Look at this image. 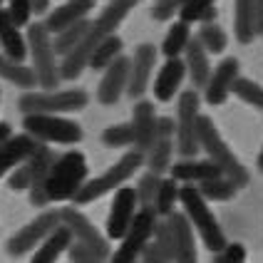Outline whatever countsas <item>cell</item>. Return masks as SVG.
Returning <instances> with one entry per match:
<instances>
[{"label":"cell","instance_id":"47","mask_svg":"<svg viewBox=\"0 0 263 263\" xmlns=\"http://www.w3.org/2000/svg\"><path fill=\"white\" fill-rule=\"evenodd\" d=\"M176 122L172 117H157V137L161 139H174Z\"/></svg>","mask_w":263,"mask_h":263},{"label":"cell","instance_id":"2","mask_svg":"<svg viewBox=\"0 0 263 263\" xmlns=\"http://www.w3.org/2000/svg\"><path fill=\"white\" fill-rule=\"evenodd\" d=\"M144 166V152H139V149H129V152H124L122 154V159L115 161L102 176H97V179H85V184L77 189V194L72 196L74 206H85V204H92V201H97V199H102L104 194H109V191L119 189L122 184H127L132 176L137 174L139 169Z\"/></svg>","mask_w":263,"mask_h":263},{"label":"cell","instance_id":"7","mask_svg":"<svg viewBox=\"0 0 263 263\" xmlns=\"http://www.w3.org/2000/svg\"><path fill=\"white\" fill-rule=\"evenodd\" d=\"M28 55L32 58V70L37 74V85L45 89H55L60 80V65L55 60L52 35L47 32L43 23H35L28 28Z\"/></svg>","mask_w":263,"mask_h":263},{"label":"cell","instance_id":"45","mask_svg":"<svg viewBox=\"0 0 263 263\" xmlns=\"http://www.w3.org/2000/svg\"><path fill=\"white\" fill-rule=\"evenodd\" d=\"M214 258L219 263H241L246 261V249L241 243H226L221 251L214 253Z\"/></svg>","mask_w":263,"mask_h":263},{"label":"cell","instance_id":"40","mask_svg":"<svg viewBox=\"0 0 263 263\" xmlns=\"http://www.w3.org/2000/svg\"><path fill=\"white\" fill-rule=\"evenodd\" d=\"M102 144L109 149H127L134 146V132L132 124H112L102 132Z\"/></svg>","mask_w":263,"mask_h":263},{"label":"cell","instance_id":"25","mask_svg":"<svg viewBox=\"0 0 263 263\" xmlns=\"http://www.w3.org/2000/svg\"><path fill=\"white\" fill-rule=\"evenodd\" d=\"M0 47L8 58L17 60V62L28 58V40L20 35V30L13 23L8 8H0Z\"/></svg>","mask_w":263,"mask_h":263},{"label":"cell","instance_id":"18","mask_svg":"<svg viewBox=\"0 0 263 263\" xmlns=\"http://www.w3.org/2000/svg\"><path fill=\"white\" fill-rule=\"evenodd\" d=\"M132 132H134V149L146 152L157 139V115L154 104L146 100H137L132 109Z\"/></svg>","mask_w":263,"mask_h":263},{"label":"cell","instance_id":"11","mask_svg":"<svg viewBox=\"0 0 263 263\" xmlns=\"http://www.w3.org/2000/svg\"><path fill=\"white\" fill-rule=\"evenodd\" d=\"M58 223H60V209H55V211H43L37 219H32L30 223H25L17 234L8 238V246H5L8 256H13V258L28 256L30 251H35L43 243V238L50 234Z\"/></svg>","mask_w":263,"mask_h":263},{"label":"cell","instance_id":"6","mask_svg":"<svg viewBox=\"0 0 263 263\" xmlns=\"http://www.w3.org/2000/svg\"><path fill=\"white\" fill-rule=\"evenodd\" d=\"M87 104H89V95L85 89H45V92L28 89L17 100V107H20L23 115H32V112L67 115V112L85 109Z\"/></svg>","mask_w":263,"mask_h":263},{"label":"cell","instance_id":"43","mask_svg":"<svg viewBox=\"0 0 263 263\" xmlns=\"http://www.w3.org/2000/svg\"><path fill=\"white\" fill-rule=\"evenodd\" d=\"M67 256H70V261H82V263L102 261V258L97 256V251H92L87 243H82V241H77V238H72V243L67 246Z\"/></svg>","mask_w":263,"mask_h":263},{"label":"cell","instance_id":"20","mask_svg":"<svg viewBox=\"0 0 263 263\" xmlns=\"http://www.w3.org/2000/svg\"><path fill=\"white\" fill-rule=\"evenodd\" d=\"M169 229H172V236H174V249H176V261L181 263H191L196 261V241H194V226L191 221L186 219L184 211H172L169 216H164Z\"/></svg>","mask_w":263,"mask_h":263},{"label":"cell","instance_id":"37","mask_svg":"<svg viewBox=\"0 0 263 263\" xmlns=\"http://www.w3.org/2000/svg\"><path fill=\"white\" fill-rule=\"evenodd\" d=\"M199 43L206 47V52L211 55H221L223 50H226V45H229V35L223 32V28H219L216 23H201V28H199Z\"/></svg>","mask_w":263,"mask_h":263},{"label":"cell","instance_id":"19","mask_svg":"<svg viewBox=\"0 0 263 263\" xmlns=\"http://www.w3.org/2000/svg\"><path fill=\"white\" fill-rule=\"evenodd\" d=\"M40 144H45V142L35 139V137L28 134V132H23V134H10V137L0 144V176H5L8 172H13L15 166H17L23 159H28Z\"/></svg>","mask_w":263,"mask_h":263},{"label":"cell","instance_id":"15","mask_svg":"<svg viewBox=\"0 0 263 263\" xmlns=\"http://www.w3.org/2000/svg\"><path fill=\"white\" fill-rule=\"evenodd\" d=\"M102 37H104V32L100 28H95V23H92V28H89L87 35L74 45L67 55H62L60 80H70V82H72V80H77L80 74L85 72V67L89 65V58H92L95 47H97V43H100Z\"/></svg>","mask_w":263,"mask_h":263},{"label":"cell","instance_id":"34","mask_svg":"<svg viewBox=\"0 0 263 263\" xmlns=\"http://www.w3.org/2000/svg\"><path fill=\"white\" fill-rule=\"evenodd\" d=\"M216 0H186L179 8V20L184 23H214L216 20Z\"/></svg>","mask_w":263,"mask_h":263},{"label":"cell","instance_id":"30","mask_svg":"<svg viewBox=\"0 0 263 263\" xmlns=\"http://www.w3.org/2000/svg\"><path fill=\"white\" fill-rule=\"evenodd\" d=\"M172 157H174V139L157 137L154 144L144 152V164L146 169H152V172L164 176V172H169V166H172Z\"/></svg>","mask_w":263,"mask_h":263},{"label":"cell","instance_id":"21","mask_svg":"<svg viewBox=\"0 0 263 263\" xmlns=\"http://www.w3.org/2000/svg\"><path fill=\"white\" fill-rule=\"evenodd\" d=\"M184 77H186V65H184V60L181 58H166L164 62V67L159 70L157 74V80H154V97L159 100V102H172L174 100V95L179 92L181 87V82H184Z\"/></svg>","mask_w":263,"mask_h":263},{"label":"cell","instance_id":"42","mask_svg":"<svg viewBox=\"0 0 263 263\" xmlns=\"http://www.w3.org/2000/svg\"><path fill=\"white\" fill-rule=\"evenodd\" d=\"M186 0H154V8L149 10L152 15V20H157V23H166V20H172L176 13H179V8L184 5Z\"/></svg>","mask_w":263,"mask_h":263},{"label":"cell","instance_id":"1","mask_svg":"<svg viewBox=\"0 0 263 263\" xmlns=\"http://www.w3.org/2000/svg\"><path fill=\"white\" fill-rule=\"evenodd\" d=\"M55 159H58V154L50 146L40 144L28 159H23L13 169V174L8 179V186L13 191H28L30 204L37 206V209H45L50 204V199L45 194V179L50 174V166Z\"/></svg>","mask_w":263,"mask_h":263},{"label":"cell","instance_id":"8","mask_svg":"<svg viewBox=\"0 0 263 263\" xmlns=\"http://www.w3.org/2000/svg\"><path fill=\"white\" fill-rule=\"evenodd\" d=\"M23 129L40 139L45 144H80L82 142V127L72 119L62 115H45V112H32L25 115Z\"/></svg>","mask_w":263,"mask_h":263},{"label":"cell","instance_id":"48","mask_svg":"<svg viewBox=\"0 0 263 263\" xmlns=\"http://www.w3.org/2000/svg\"><path fill=\"white\" fill-rule=\"evenodd\" d=\"M253 28H256V35H263V0L253 3Z\"/></svg>","mask_w":263,"mask_h":263},{"label":"cell","instance_id":"16","mask_svg":"<svg viewBox=\"0 0 263 263\" xmlns=\"http://www.w3.org/2000/svg\"><path fill=\"white\" fill-rule=\"evenodd\" d=\"M127 77H129V58L119 55L104 67V74L100 80V87H97V102L104 107L117 104L119 97L127 89Z\"/></svg>","mask_w":263,"mask_h":263},{"label":"cell","instance_id":"14","mask_svg":"<svg viewBox=\"0 0 263 263\" xmlns=\"http://www.w3.org/2000/svg\"><path fill=\"white\" fill-rule=\"evenodd\" d=\"M139 209V201H137V189L134 186H119L115 189V201L109 206V216H107V238H115L119 241L124 231L129 229L132 219Z\"/></svg>","mask_w":263,"mask_h":263},{"label":"cell","instance_id":"22","mask_svg":"<svg viewBox=\"0 0 263 263\" xmlns=\"http://www.w3.org/2000/svg\"><path fill=\"white\" fill-rule=\"evenodd\" d=\"M92 8H95V0H67V3L58 5L52 13L47 15V20H45L43 25L47 28L50 35H55L60 30L70 28L77 20L87 17V15L92 13Z\"/></svg>","mask_w":263,"mask_h":263},{"label":"cell","instance_id":"32","mask_svg":"<svg viewBox=\"0 0 263 263\" xmlns=\"http://www.w3.org/2000/svg\"><path fill=\"white\" fill-rule=\"evenodd\" d=\"M89 28H92V20H89V17H82V20L72 23L70 28H65V30H60V32H55V40H52L55 55H67L74 45H77L80 40H82V37H85V35H87Z\"/></svg>","mask_w":263,"mask_h":263},{"label":"cell","instance_id":"26","mask_svg":"<svg viewBox=\"0 0 263 263\" xmlns=\"http://www.w3.org/2000/svg\"><path fill=\"white\" fill-rule=\"evenodd\" d=\"M72 231L60 221L58 226L50 231V234L43 238V243L35 249V253H32V261L37 263H50V261H58L60 256L67 251V246L72 243Z\"/></svg>","mask_w":263,"mask_h":263},{"label":"cell","instance_id":"41","mask_svg":"<svg viewBox=\"0 0 263 263\" xmlns=\"http://www.w3.org/2000/svg\"><path fill=\"white\" fill-rule=\"evenodd\" d=\"M154 243L161 249L164 253V258L166 263L169 261H176V249H174V236H172V229H169V223L166 221H157V226H154Z\"/></svg>","mask_w":263,"mask_h":263},{"label":"cell","instance_id":"4","mask_svg":"<svg viewBox=\"0 0 263 263\" xmlns=\"http://www.w3.org/2000/svg\"><path fill=\"white\" fill-rule=\"evenodd\" d=\"M196 134H199V146L206 152L209 159L219 164V169L223 172V176L234 179V184L238 189L246 186L251 181L249 172H246V166H243L241 161L236 159V154L229 149V144L223 142V137H221V132L216 129L214 119L206 117V115H199V119H196Z\"/></svg>","mask_w":263,"mask_h":263},{"label":"cell","instance_id":"24","mask_svg":"<svg viewBox=\"0 0 263 263\" xmlns=\"http://www.w3.org/2000/svg\"><path fill=\"white\" fill-rule=\"evenodd\" d=\"M184 65H186V74L191 77L194 89H204L206 80L211 74V62H209V52L206 47L199 43V37L191 35L186 47H184Z\"/></svg>","mask_w":263,"mask_h":263},{"label":"cell","instance_id":"9","mask_svg":"<svg viewBox=\"0 0 263 263\" xmlns=\"http://www.w3.org/2000/svg\"><path fill=\"white\" fill-rule=\"evenodd\" d=\"M157 221H159V214H157V211H152V209H137L129 229L119 238V246L115 249V253H112L109 258H115L117 263L137 261V258H139V251L152 241Z\"/></svg>","mask_w":263,"mask_h":263},{"label":"cell","instance_id":"3","mask_svg":"<svg viewBox=\"0 0 263 263\" xmlns=\"http://www.w3.org/2000/svg\"><path fill=\"white\" fill-rule=\"evenodd\" d=\"M87 179V159L82 152L70 149L65 154H60L58 159L52 161L50 174L45 179V194L52 201H72V196L77 189L85 184Z\"/></svg>","mask_w":263,"mask_h":263},{"label":"cell","instance_id":"5","mask_svg":"<svg viewBox=\"0 0 263 263\" xmlns=\"http://www.w3.org/2000/svg\"><path fill=\"white\" fill-rule=\"evenodd\" d=\"M179 201H181V206H184L186 219H189L191 226L199 231L201 241H204V246L211 251V253L221 251L226 243H229L226 236H223V231H221L219 221H216V216H214V211L209 209V201L199 194L196 186H179Z\"/></svg>","mask_w":263,"mask_h":263},{"label":"cell","instance_id":"50","mask_svg":"<svg viewBox=\"0 0 263 263\" xmlns=\"http://www.w3.org/2000/svg\"><path fill=\"white\" fill-rule=\"evenodd\" d=\"M10 134H13V127H10L8 122H0V144H3V142H5Z\"/></svg>","mask_w":263,"mask_h":263},{"label":"cell","instance_id":"10","mask_svg":"<svg viewBox=\"0 0 263 263\" xmlns=\"http://www.w3.org/2000/svg\"><path fill=\"white\" fill-rule=\"evenodd\" d=\"M199 92L186 89L179 95V107H176V152L181 157H196L199 146V134H196V119H199Z\"/></svg>","mask_w":263,"mask_h":263},{"label":"cell","instance_id":"28","mask_svg":"<svg viewBox=\"0 0 263 263\" xmlns=\"http://www.w3.org/2000/svg\"><path fill=\"white\" fill-rule=\"evenodd\" d=\"M137 3H139V0H109V3L102 8V13L97 15L95 28H100L104 35L115 32V30L122 25V20L129 15V10L137 5Z\"/></svg>","mask_w":263,"mask_h":263},{"label":"cell","instance_id":"17","mask_svg":"<svg viewBox=\"0 0 263 263\" xmlns=\"http://www.w3.org/2000/svg\"><path fill=\"white\" fill-rule=\"evenodd\" d=\"M236 77H238V60L236 58L221 60L219 65L211 70L209 80H206L204 100L211 104V107L223 104L226 100H229V95H231V85H234Z\"/></svg>","mask_w":263,"mask_h":263},{"label":"cell","instance_id":"27","mask_svg":"<svg viewBox=\"0 0 263 263\" xmlns=\"http://www.w3.org/2000/svg\"><path fill=\"white\" fill-rule=\"evenodd\" d=\"M0 77L5 82H10L15 87H23V89H32L37 87V74L32 67H25L23 62L8 58L5 52H0Z\"/></svg>","mask_w":263,"mask_h":263},{"label":"cell","instance_id":"13","mask_svg":"<svg viewBox=\"0 0 263 263\" xmlns=\"http://www.w3.org/2000/svg\"><path fill=\"white\" fill-rule=\"evenodd\" d=\"M157 67V47L152 43H142L134 47V58H129V77H127V95L132 100L144 97V92L149 89L152 74Z\"/></svg>","mask_w":263,"mask_h":263},{"label":"cell","instance_id":"33","mask_svg":"<svg viewBox=\"0 0 263 263\" xmlns=\"http://www.w3.org/2000/svg\"><path fill=\"white\" fill-rule=\"evenodd\" d=\"M199 194L204 196L206 201H229L234 199L238 186L234 184V179L229 176H214V179H206V181H199Z\"/></svg>","mask_w":263,"mask_h":263},{"label":"cell","instance_id":"35","mask_svg":"<svg viewBox=\"0 0 263 263\" xmlns=\"http://www.w3.org/2000/svg\"><path fill=\"white\" fill-rule=\"evenodd\" d=\"M189 37H191L189 23H184V20H176L174 25L169 28V32H166L164 43H161V52H164L166 58H179V55L184 52L186 43H189Z\"/></svg>","mask_w":263,"mask_h":263},{"label":"cell","instance_id":"23","mask_svg":"<svg viewBox=\"0 0 263 263\" xmlns=\"http://www.w3.org/2000/svg\"><path fill=\"white\" fill-rule=\"evenodd\" d=\"M169 172H172V176H174L176 181H186V184H199V181H206V179H214V176L223 174L219 169V164L211 161L209 157H206V159L184 157L181 161L172 164Z\"/></svg>","mask_w":263,"mask_h":263},{"label":"cell","instance_id":"46","mask_svg":"<svg viewBox=\"0 0 263 263\" xmlns=\"http://www.w3.org/2000/svg\"><path fill=\"white\" fill-rule=\"evenodd\" d=\"M139 258L144 263H166V258H164V253H161L157 243H146L144 249L139 251Z\"/></svg>","mask_w":263,"mask_h":263},{"label":"cell","instance_id":"12","mask_svg":"<svg viewBox=\"0 0 263 263\" xmlns=\"http://www.w3.org/2000/svg\"><path fill=\"white\" fill-rule=\"evenodd\" d=\"M60 221L72 231V236L77 241H82V243H87L92 251H97V256L107 261L109 256H112V246H109V238L104 234H100L97 229H95V223L80 211V209H74V206H62L60 209Z\"/></svg>","mask_w":263,"mask_h":263},{"label":"cell","instance_id":"51","mask_svg":"<svg viewBox=\"0 0 263 263\" xmlns=\"http://www.w3.org/2000/svg\"><path fill=\"white\" fill-rule=\"evenodd\" d=\"M258 169H261V174H263V149H261V157H258Z\"/></svg>","mask_w":263,"mask_h":263},{"label":"cell","instance_id":"31","mask_svg":"<svg viewBox=\"0 0 263 263\" xmlns=\"http://www.w3.org/2000/svg\"><path fill=\"white\" fill-rule=\"evenodd\" d=\"M122 37H119L117 32H109V35H104L102 40L97 43V47H95V52H92V58H89V70H95V72H100V70H104L109 62L115 58H119L122 55Z\"/></svg>","mask_w":263,"mask_h":263},{"label":"cell","instance_id":"44","mask_svg":"<svg viewBox=\"0 0 263 263\" xmlns=\"http://www.w3.org/2000/svg\"><path fill=\"white\" fill-rule=\"evenodd\" d=\"M8 13H10V17H13V23L17 28L28 25L30 15H32V0H10Z\"/></svg>","mask_w":263,"mask_h":263},{"label":"cell","instance_id":"29","mask_svg":"<svg viewBox=\"0 0 263 263\" xmlns=\"http://www.w3.org/2000/svg\"><path fill=\"white\" fill-rule=\"evenodd\" d=\"M253 3L256 0H234V35L241 45L253 43V37H256Z\"/></svg>","mask_w":263,"mask_h":263},{"label":"cell","instance_id":"49","mask_svg":"<svg viewBox=\"0 0 263 263\" xmlns=\"http://www.w3.org/2000/svg\"><path fill=\"white\" fill-rule=\"evenodd\" d=\"M47 8H50V0H32V13L35 15L47 13Z\"/></svg>","mask_w":263,"mask_h":263},{"label":"cell","instance_id":"38","mask_svg":"<svg viewBox=\"0 0 263 263\" xmlns=\"http://www.w3.org/2000/svg\"><path fill=\"white\" fill-rule=\"evenodd\" d=\"M231 92H234L241 102H246L263 112V87L258 82H253L249 77H236L234 85H231Z\"/></svg>","mask_w":263,"mask_h":263},{"label":"cell","instance_id":"39","mask_svg":"<svg viewBox=\"0 0 263 263\" xmlns=\"http://www.w3.org/2000/svg\"><path fill=\"white\" fill-rule=\"evenodd\" d=\"M176 201H179V181H176L174 176H169V179H164L161 176V184H159V191H157V214L159 216H169L172 211H174Z\"/></svg>","mask_w":263,"mask_h":263},{"label":"cell","instance_id":"36","mask_svg":"<svg viewBox=\"0 0 263 263\" xmlns=\"http://www.w3.org/2000/svg\"><path fill=\"white\" fill-rule=\"evenodd\" d=\"M159 184H161V174L152 172V169H149L146 174H142L139 184L134 186V189H137V201H139V209H152V211H157L154 201H157Z\"/></svg>","mask_w":263,"mask_h":263}]
</instances>
